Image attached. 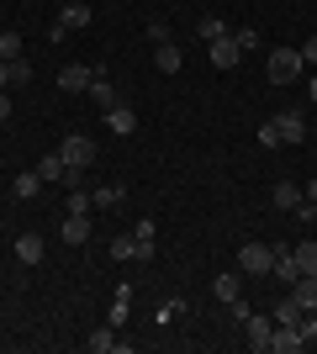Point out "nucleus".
Instances as JSON below:
<instances>
[{
	"instance_id": "nucleus-25",
	"label": "nucleus",
	"mask_w": 317,
	"mask_h": 354,
	"mask_svg": "<svg viewBox=\"0 0 317 354\" xmlns=\"http://www.w3.org/2000/svg\"><path fill=\"white\" fill-rule=\"evenodd\" d=\"M196 37H201V43H217V37H227L222 16H201V21H196Z\"/></svg>"
},
{
	"instance_id": "nucleus-18",
	"label": "nucleus",
	"mask_w": 317,
	"mask_h": 354,
	"mask_svg": "<svg viewBox=\"0 0 317 354\" xmlns=\"http://www.w3.org/2000/svg\"><path fill=\"white\" fill-rule=\"evenodd\" d=\"M16 259H21V265H43V238L21 233V238H16Z\"/></svg>"
},
{
	"instance_id": "nucleus-6",
	"label": "nucleus",
	"mask_w": 317,
	"mask_h": 354,
	"mask_svg": "<svg viewBox=\"0 0 317 354\" xmlns=\"http://www.w3.org/2000/svg\"><path fill=\"white\" fill-rule=\"evenodd\" d=\"M59 233H64V243H69V249H79V243H90V212H69Z\"/></svg>"
},
{
	"instance_id": "nucleus-23",
	"label": "nucleus",
	"mask_w": 317,
	"mask_h": 354,
	"mask_svg": "<svg viewBox=\"0 0 317 354\" xmlns=\"http://www.w3.org/2000/svg\"><path fill=\"white\" fill-rule=\"evenodd\" d=\"M111 259H117V265L137 259V238H133V233H117V238H111Z\"/></svg>"
},
{
	"instance_id": "nucleus-35",
	"label": "nucleus",
	"mask_w": 317,
	"mask_h": 354,
	"mask_svg": "<svg viewBox=\"0 0 317 354\" xmlns=\"http://www.w3.org/2000/svg\"><path fill=\"white\" fill-rule=\"evenodd\" d=\"M302 64H312V69H317V37H307V43H302Z\"/></svg>"
},
{
	"instance_id": "nucleus-1",
	"label": "nucleus",
	"mask_w": 317,
	"mask_h": 354,
	"mask_svg": "<svg viewBox=\"0 0 317 354\" xmlns=\"http://www.w3.org/2000/svg\"><path fill=\"white\" fill-rule=\"evenodd\" d=\"M302 48H275L270 64H265V74H270V85H296L302 80Z\"/></svg>"
},
{
	"instance_id": "nucleus-2",
	"label": "nucleus",
	"mask_w": 317,
	"mask_h": 354,
	"mask_svg": "<svg viewBox=\"0 0 317 354\" xmlns=\"http://www.w3.org/2000/svg\"><path fill=\"white\" fill-rule=\"evenodd\" d=\"M59 159L69 164V169H90V164H95V143H90L85 133H69V138L59 143Z\"/></svg>"
},
{
	"instance_id": "nucleus-17",
	"label": "nucleus",
	"mask_w": 317,
	"mask_h": 354,
	"mask_svg": "<svg viewBox=\"0 0 317 354\" xmlns=\"http://www.w3.org/2000/svg\"><path fill=\"white\" fill-rule=\"evenodd\" d=\"M153 64H159V74H180V48L175 43H153Z\"/></svg>"
},
{
	"instance_id": "nucleus-33",
	"label": "nucleus",
	"mask_w": 317,
	"mask_h": 354,
	"mask_svg": "<svg viewBox=\"0 0 317 354\" xmlns=\"http://www.w3.org/2000/svg\"><path fill=\"white\" fill-rule=\"evenodd\" d=\"M227 312H233V323H249V317H254V307H249L243 296H238V301H227Z\"/></svg>"
},
{
	"instance_id": "nucleus-13",
	"label": "nucleus",
	"mask_w": 317,
	"mask_h": 354,
	"mask_svg": "<svg viewBox=\"0 0 317 354\" xmlns=\"http://www.w3.org/2000/svg\"><path fill=\"white\" fill-rule=\"evenodd\" d=\"M122 201H127V185H122V180H106V185H95L90 191V207H122Z\"/></svg>"
},
{
	"instance_id": "nucleus-26",
	"label": "nucleus",
	"mask_w": 317,
	"mask_h": 354,
	"mask_svg": "<svg viewBox=\"0 0 317 354\" xmlns=\"http://www.w3.org/2000/svg\"><path fill=\"white\" fill-rule=\"evenodd\" d=\"M37 175H43V185H48V180H64V175H69V164H64L59 153H48V159H37Z\"/></svg>"
},
{
	"instance_id": "nucleus-9",
	"label": "nucleus",
	"mask_w": 317,
	"mask_h": 354,
	"mask_svg": "<svg viewBox=\"0 0 317 354\" xmlns=\"http://www.w3.org/2000/svg\"><path fill=\"white\" fill-rule=\"evenodd\" d=\"M211 296H217V301H238L243 296V270H222V275H217V281H211Z\"/></svg>"
},
{
	"instance_id": "nucleus-39",
	"label": "nucleus",
	"mask_w": 317,
	"mask_h": 354,
	"mask_svg": "<svg viewBox=\"0 0 317 354\" xmlns=\"http://www.w3.org/2000/svg\"><path fill=\"white\" fill-rule=\"evenodd\" d=\"M307 95H312V101H317V74H312V80H307Z\"/></svg>"
},
{
	"instance_id": "nucleus-20",
	"label": "nucleus",
	"mask_w": 317,
	"mask_h": 354,
	"mask_svg": "<svg viewBox=\"0 0 317 354\" xmlns=\"http://www.w3.org/2000/svg\"><path fill=\"white\" fill-rule=\"evenodd\" d=\"M270 201H275L280 212H296V201H302V185H296V180H280V185L270 191Z\"/></svg>"
},
{
	"instance_id": "nucleus-30",
	"label": "nucleus",
	"mask_w": 317,
	"mask_h": 354,
	"mask_svg": "<svg viewBox=\"0 0 317 354\" xmlns=\"http://www.w3.org/2000/svg\"><path fill=\"white\" fill-rule=\"evenodd\" d=\"M259 143H265V148H280V127H275V117L259 122Z\"/></svg>"
},
{
	"instance_id": "nucleus-37",
	"label": "nucleus",
	"mask_w": 317,
	"mask_h": 354,
	"mask_svg": "<svg viewBox=\"0 0 317 354\" xmlns=\"http://www.w3.org/2000/svg\"><path fill=\"white\" fill-rule=\"evenodd\" d=\"M11 85V59H0V90Z\"/></svg>"
},
{
	"instance_id": "nucleus-34",
	"label": "nucleus",
	"mask_w": 317,
	"mask_h": 354,
	"mask_svg": "<svg viewBox=\"0 0 317 354\" xmlns=\"http://www.w3.org/2000/svg\"><path fill=\"white\" fill-rule=\"evenodd\" d=\"M233 37H238V48H243V53H249V48H259V32H254V27H243V32H233Z\"/></svg>"
},
{
	"instance_id": "nucleus-36",
	"label": "nucleus",
	"mask_w": 317,
	"mask_h": 354,
	"mask_svg": "<svg viewBox=\"0 0 317 354\" xmlns=\"http://www.w3.org/2000/svg\"><path fill=\"white\" fill-rule=\"evenodd\" d=\"M0 122H11V95L0 90Z\"/></svg>"
},
{
	"instance_id": "nucleus-3",
	"label": "nucleus",
	"mask_w": 317,
	"mask_h": 354,
	"mask_svg": "<svg viewBox=\"0 0 317 354\" xmlns=\"http://www.w3.org/2000/svg\"><path fill=\"white\" fill-rule=\"evenodd\" d=\"M270 265H275L270 243H243V249H238V270H243V275H270Z\"/></svg>"
},
{
	"instance_id": "nucleus-4",
	"label": "nucleus",
	"mask_w": 317,
	"mask_h": 354,
	"mask_svg": "<svg viewBox=\"0 0 317 354\" xmlns=\"http://www.w3.org/2000/svg\"><path fill=\"white\" fill-rule=\"evenodd\" d=\"M270 333H275V317H249V323H243V344H249V349L254 354H270Z\"/></svg>"
},
{
	"instance_id": "nucleus-21",
	"label": "nucleus",
	"mask_w": 317,
	"mask_h": 354,
	"mask_svg": "<svg viewBox=\"0 0 317 354\" xmlns=\"http://www.w3.org/2000/svg\"><path fill=\"white\" fill-rule=\"evenodd\" d=\"M302 312H307V307H302V301H296V296L286 291V296H280V301H275V312H270V317H275V323H296Z\"/></svg>"
},
{
	"instance_id": "nucleus-31",
	"label": "nucleus",
	"mask_w": 317,
	"mask_h": 354,
	"mask_svg": "<svg viewBox=\"0 0 317 354\" xmlns=\"http://www.w3.org/2000/svg\"><path fill=\"white\" fill-rule=\"evenodd\" d=\"M296 333H302L307 344L317 339V312H302V317H296Z\"/></svg>"
},
{
	"instance_id": "nucleus-15",
	"label": "nucleus",
	"mask_w": 317,
	"mask_h": 354,
	"mask_svg": "<svg viewBox=\"0 0 317 354\" xmlns=\"http://www.w3.org/2000/svg\"><path fill=\"white\" fill-rule=\"evenodd\" d=\"M11 196H16V201H37V196H43V175H37V169L16 175V180H11Z\"/></svg>"
},
{
	"instance_id": "nucleus-29",
	"label": "nucleus",
	"mask_w": 317,
	"mask_h": 354,
	"mask_svg": "<svg viewBox=\"0 0 317 354\" xmlns=\"http://www.w3.org/2000/svg\"><path fill=\"white\" fill-rule=\"evenodd\" d=\"M175 317H185V301H180V296H175V301H164V307H159V317H153V323H175Z\"/></svg>"
},
{
	"instance_id": "nucleus-14",
	"label": "nucleus",
	"mask_w": 317,
	"mask_h": 354,
	"mask_svg": "<svg viewBox=\"0 0 317 354\" xmlns=\"http://www.w3.org/2000/svg\"><path fill=\"white\" fill-rule=\"evenodd\" d=\"M275 127H280V143H307V122L296 117V111H280V117H275Z\"/></svg>"
},
{
	"instance_id": "nucleus-28",
	"label": "nucleus",
	"mask_w": 317,
	"mask_h": 354,
	"mask_svg": "<svg viewBox=\"0 0 317 354\" xmlns=\"http://www.w3.org/2000/svg\"><path fill=\"white\" fill-rule=\"evenodd\" d=\"M127 296H133V291L122 286V291H117V301H111V317H106L111 328H122V323H127Z\"/></svg>"
},
{
	"instance_id": "nucleus-22",
	"label": "nucleus",
	"mask_w": 317,
	"mask_h": 354,
	"mask_svg": "<svg viewBox=\"0 0 317 354\" xmlns=\"http://www.w3.org/2000/svg\"><path fill=\"white\" fill-rule=\"evenodd\" d=\"M291 296H296L307 312H317V275H302V281L291 286Z\"/></svg>"
},
{
	"instance_id": "nucleus-11",
	"label": "nucleus",
	"mask_w": 317,
	"mask_h": 354,
	"mask_svg": "<svg viewBox=\"0 0 317 354\" xmlns=\"http://www.w3.org/2000/svg\"><path fill=\"white\" fill-rule=\"evenodd\" d=\"M85 349H90V354H111V349H133V344H127V339H117V328L106 323V328H95L90 339H85Z\"/></svg>"
},
{
	"instance_id": "nucleus-7",
	"label": "nucleus",
	"mask_w": 317,
	"mask_h": 354,
	"mask_svg": "<svg viewBox=\"0 0 317 354\" xmlns=\"http://www.w3.org/2000/svg\"><path fill=\"white\" fill-rule=\"evenodd\" d=\"M106 127H111L117 138H133V133H137V111H133L127 101H117L111 111H106Z\"/></svg>"
},
{
	"instance_id": "nucleus-24",
	"label": "nucleus",
	"mask_w": 317,
	"mask_h": 354,
	"mask_svg": "<svg viewBox=\"0 0 317 354\" xmlns=\"http://www.w3.org/2000/svg\"><path fill=\"white\" fill-rule=\"evenodd\" d=\"M296 265H302V275H317V238H307V243H296Z\"/></svg>"
},
{
	"instance_id": "nucleus-10",
	"label": "nucleus",
	"mask_w": 317,
	"mask_h": 354,
	"mask_svg": "<svg viewBox=\"0 0 317 354\" xmlns=\"http://www.w3.org/2000/svg\"><path fill=\"white\" fill-rule=\"evenodd\" d=\"M238 59H243V48H238V37H233V32L211 43V64H217V69H238Z\"/></svg>"
},
{
	"instance_id": "nucleus-27",
	"label": "nucleus",
	"mask_w": 317,
	"mask_h": 354,
	"mask_svg": "<svg viewBox=\"0 0 317 354\" xmlns=\"http://www.w3.org/2000/svg\"><path fill=\"white\" fill-rule=\"evenodd\" d=\"M21 32H0V59H21Z\"/></svg>"
},
{
	"instance_id": "nucleus-32",
	"label": "nucleus",
	"mask_w": 317,
	"mask_h": 354,
	"mask_svg": "<svg viewBox=\"0 0 317 354\" xmlns=\"http://www.w3.org/2000/svg\"><path fill=\"white\" fill-rule=\"evenodd\" d=\"M11 85H32V64L27 59H11Z\"/></svg>"
},
{
	"instance_id": "nucleus-12",
	"label": "nucleus",
	"mask_w": 317,
	"mask_h": 354,
	"mask_svg": "<svg viewBox=\"0 0 317 354\" xmlns=\"http://www.w3.org/2000/svg\"><path fill=\"white\" fill-rule=\"evenodd\" d=\"M59 90H69V95H75V90H90V64H64Z\"/></svg>"
},
{
	"instance_id": "nucleus-5",
	"label": "nucleus",
	"mask_w": 317,
	"mask_h": 354,
	"mask_svg": "<svg viewBox=\"0 0 317 354\" xmlns=\"http://www.w3.org/2000/svg\"><path fill=\"white\" fill-rule=\"evenodd\" d=\"M90 101L101 106V111H111V106L122 101V95H117V85H111V74H106L101 64H90Z\"/></svg>"
},
{
	"instance_id": "nucleus-19",
	"label": "nucleus",
	"mask_w": 317,
	"mask_h": 354,
	"mask_svg": "<svg viewBox=\"0 0 317 354\" xmlns=\"http://www.w3.org/2000/svg\"><path fill=\"white\" fill-rule=\"evenodd\" d=\"M90 6H85V0H69V6H64V16H59V21H64V27H69V32H79V27H90Z\"/></svg>"
},
{
	"instance_id": "nucleus-16",
	"label": "nucleus",
	"mask_w": 317,
	"mask_h": 354,
	"mask_svg": "<svg viewBox=\"0 0 317 354\" xmlns=\"http://www.w3.org/2000/svg\"><path fill=\"white\" fill-rule=\"evenodd\" d=\"M133 238H137V259H153V254H159V243H153V238H159V227H153L148 217L133 227Z\"/></svg>"
},
{
	"instance_id": "nucleus-38",
	"label": "nucleus",
	"mask_w": 317,
	"mask_h": 354,
	"mask_svg": "<svg viewBox=\"0 0 317 354\" xmlns=\"http://www.w3.org/2000/svg\"><path fill=\"white\" fill-rule=\"evenodd\" d=\"M302 196H307V201H317V175H312V180L302 185Z\"/></svg>"
},
{
	"instance_id": "nucleus-8",
	"label": "nucleus",
	"mask_w": 317,
	"mask_h": 354,
	"mask_svg": "<svg viewBox=\"0 0 317 354\" xmlns=\"http://www.w3.org/2000/svg\"><path fill=\"white\" fill-rule=\"evenodd\" d=\"M270 275H275V281H280V286L291 291V286L302 281V265H296V254H291V249H275V265H270Z\"/></svg>"
}]
</instances>
